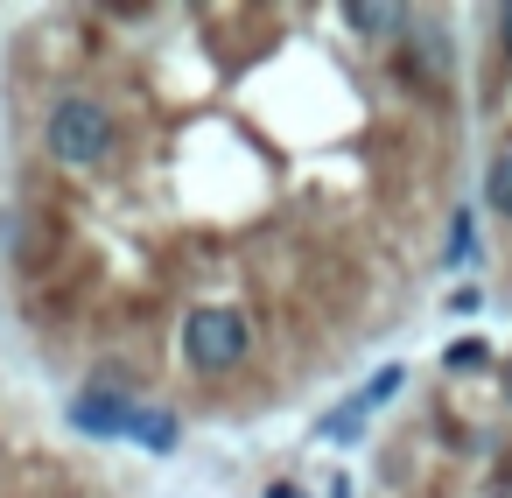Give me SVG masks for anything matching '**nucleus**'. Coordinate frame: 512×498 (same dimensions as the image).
<instances>
[{"label": "nucleus", "instance_id": "3", "mask_svg": "<svg viewBox=\"0 0 512 498\" xmlns=\"http://www.w3.org/2000/svg\"><path fill=\"white\" fill-rule=\"evenodd\" d=\"M127 421H134V393H127L120 365H99V379L71 400V428H85V435H127Z\"/></svg>", "mask_w": 512, "mask_h": 498}, {"label": "nucleus", "instance_id": "5", "mask_svg": "<svg viewBox=\"0 0 512 498\" xmlns=\"http://www.w3.org/2000/svg\"><path fill=\"white\" fill-rule=\"evenodd\" d=\"M344 22H351V36H365V43L407 36V8H393V0H351V8H344Z\"/></svg>", "mask_w": 512, "mask_h": 498}, {"label": "nucleus", "instance_id": "4", "mask_svg": "<svg viewBox=\"0 0 512 498\" xmlns=\"http://www.w3.org/2000/svg\"><path fill=\"white\" fill-rule=\"evenodd\" d=\"M400 71H407V85H421V92H449V78H456V43H449V29H442V22H407V57H400Z\"/></svg>", "mask_w": 512, "mask_h": 498}, {"label": "nucleus", "instance_id": "1", "mask_svg": "<svg viewBox=\"0 0 512 498\" xmlns=\"http://www.w3.org/2000/svg\"><path fill=\"white\" fill-rule=\"evenodd\" d=\"M43 148H50V162H64V169H99V162L120 148V120L106 113V99L64 92V99L50 106V120H43Z\"/></svg>", "mask_w": 512, "mask_h": 498}, {"label": "nucleus", "instance_id": "12", "mask_svg": "<svg viewBox=\"0 0 512 498\" xmlns=\"http://www.w3.org/2000/svg\"><path fill=\"white\" fill-rule=\"evenodd\" d=\"M477 309H484V288H477V281H470V288H456V295H449V316H477Z\"/></svg>", "mask_w": 512, "mask_h": 498}, {"label": "nucleus", "instance_id": "2", "mask_svg": "<svg viewBox=\"0 0 512 498\" xmlns=\"http://www.w3.org/2000/svg\"><path fill=\"white\" fill-rule=\"evenodd\" d=\"M183 358H190V372L218 379V372H232V365L253 358V323L239 309H225V302H204V309L183 316Z\"/></svg>", "mask_w": 512, "mask_h": 498}, {"label": "nucleus", "instance_id": "8", "mask_svg": "<svg viewBox=\"0 0 512 498\" xmlns=\"http://www.w3.org/2000/svg\"><path fill=\"white\" fill-rule=\"evenodd\" d=\"M470 260H477V218L456 211V218H449V253H442V267H470Z\"/></svg>", "mask_w": 512, "mask_h": 498}, {"label": "nucleus", "instance_id": "16", "mask_svg": "<svg viewBox=\"0 0 512 498\" xmlns=\"http://www.w3.org/2000/svg\"><path fill=\"white\" fill-rule=\"evenodd\" d=\"M498 386H505V400H512V365H505V372H498Z\"/></svg>", "mask_w": 512, "mask_h": 498}, {"label": "nucleus", "instance_id": "13", "mask_svg": "<svg viewBox=\"0 0 512 498\" xmlns=\"http://www.w3.org/2000/svg\"><path fill=\"white\" fill-rule=\"evenodd\" d=\"M498 43H505V57H512V0L498 8Z\"/></svg>", "mask_w": 512, "mask_h": 498}, {"label": "nucleus", "instance_id": "10", "mask_svg": "<svg viewBox=\"0 0 512 498\" xmlns=\"http://www.w3.org/2000/svg\"><path fill=\"white\" fill-rule=\"evenodd\" d=\"M442 365H449V372H477V365H491V344H484V337H456V344L442 351Z\"/></svg>", "mask_w": 512, "mask_h": 498}, {"label": "nucleus", "instance_id": "9", "mask_svg": "<svg viewBox=\"0 0 512 498\" xmlns=\"http://www.w3.org/2000/svg\"><path fill=\"white\" fill-rule=\"evenodd\" d=\"M358 428H365V400H344V407L323 414V435L330 442H358Z\"/></svg>", "mask_w": 512, "mask_h": 498}, {"label": "nucleus", "instance_id": "15", "mask_svg": "<svg viewBox=\"0 0 512 498\" xmlns=\"http://www.w3.org/2000/svg\"><path fill=\"white\" fill-rule=\"evenodd\" d=\"M267 498H295V484H274V491H267Z\"/></svg>", "mask_w": 512, "mask_h": 498}, {"label": "nucleus", "instance_id": "11", "mask_svg": "<svg viewBox=\"0 0 512 498\" xmlns=\"http://www.w3.org/2000/svg\"><path fill=\"white\" fill-rule=\"evenodd\" d=\"M400 379H407V365H379V372H372V386L358 393V400H365V414H372L379 400H393V393H400Z\"/></svg>", "mask_w": 512, "mask_h": 498}, {"label": "nucleus", "instance_id": "7", "mask_svg": "<svg viewBox=\"0 0 512 498\" xmlns=\"http://www.w3.org/2000/svg\"><path fill=\"white\" fill-rule=\"evenodd\" d=\"M484 204L498 211V218H512V141L491 155V169H484Z\"/></svg>", "mask_w": 512, "mask_h": 498}, {"label": "nucleus", "instance_id": "14", "mask_svg": "<svg viewBox=\"0 0 512 498\" xmlns=\"http://www.w3.org/2000/svg\"><path fill=\"white\" fill-rule=\"evenodd\" d=\"M330 498H351V484H344V477H330Z\"/></svg>", "mask_w": 512, "mask_h": 498}, {"label": "nucleus", "instance_id": "6", "mask_svg": "<svg viewBox=\"0 0 512 498\" xmlns=\"http://www.w3.org/2000/svg\"><path fill=\"white\" fill-rule=\"evenodd\" d=\"M127 435H134L141 449H155V456H169V449L183 442V421H176L169 407H134V421H127Z\"/></svg>", "mask_w": 512, "mask_h": 498}]
</instances>
